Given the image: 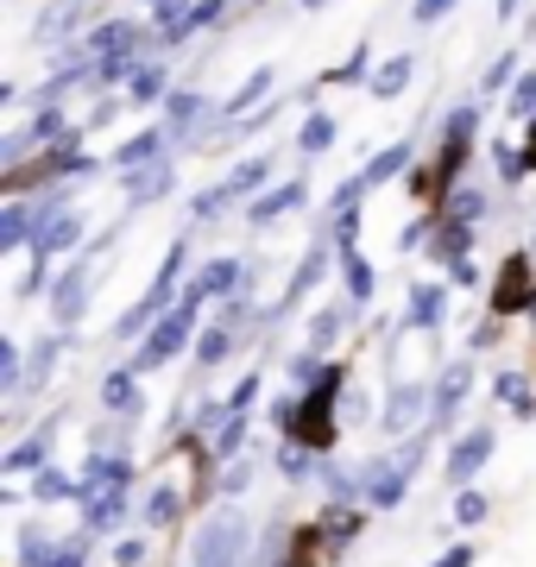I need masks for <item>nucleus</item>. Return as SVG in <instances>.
Wrapping results in <instances>:
<instances>
[{
  "instance_id": "obj_1",
  "label": "nucleus",
  "mask_w": 536,
  "mask_h": 567,
  "mask_svg": "<svg viewBox=\"0 0 536 567\" xmlns=\"http://www.w3.org/2000/svg\"><path fill=\"white\" fill-rule=\"evenodd\" d=\"M247 543H252L247 517L227 505V511H215V517H203V529H196V555H189V561L196 567H240Z\"/></svg>"
},
{
  "instance_id": "obj_2",
  "label": "nucleus",
  "mask_w": 536,
  "mask_h": 567,
  "mask_svg": "<svg viewBox=\"0 0 536 567\" xmlns=\"http://www.w3.org/2000/svg\"><path fill=\"white\" fill-rule=\"evenodd\" d=\"M196 303H203V297H189L184 290V303L177 309H165V316H158V328H152V334H145V347H140V372H158V365L165 360H177V353H184L189 347V328H196Z\"/></svg>"
},
{
  "instance_id": "obj_3",
  "label": "nucleus",
  "mask_w": 536,
  "mask_h": 567,
  "mask_svg": "<svg viewBox=\"0 0 536 567\" xmlns=\"http://www.w3.org/2000/svg\"><path fill=\"white\" fill-rule=\"evenodd\" d=\"M423 461V442H411L404 454H392V461H372L360 480H367V505L372 511H392L404 505V492H411V466Z\"/></svg>"
},
{
  "instance_id": "obj_4",
  "label": "nucleus",
  "mask_w": 536,
  "mask_h": 567,
  "mask_svg": "<svg viewBox=\"0 0 536 567\" xmlns=\"http://www.w3.org/2000/svg\"><path fill=\"white\" fill-rule=\"evenodd\" d=\"M486 461H493V429H467V435H461V442H449V486H474L480 473H486Z\"/></svg>"
},
{
  "instance_id": "obj_5",
  "label": "nucleus",
  "mask_w": 536,
  "mask_h": 567,
  "mask_svg": "<svg viewBox=\"0 0 536 567\" xmlns=\"http://www.w3.org/2000/svg\"><path fill=\"white\" fill-rule=\"evenodd\" d=\"M83 309H89V259H76L70 271H58V278H51V322L70 328Z\"/></svg>"
},
{
  "instance_id": "obj_6",
  "label": "nucleus",
  "mask_w": 536,
  "mask_h": 567,
  "mask_svg": "<svg viewBox=\"0 0 536 567\" xmlns=\"http://www.w3.org/2000/svg\"><path fill=\"white\" fill-rule=\"evenodd\" d=\"M423 410H435V404H430V391H423V385H398L392 398H385V410H379V429H385V435L423 429Z\"/></svg>"
},
{
  "instance_id": "obj_7",
  "label": "nucleus",
  "mask_w": 536,
  "mask_h": 567,
  "mask_svg": "<svg viewBox=\"0 0 536 567\" xmlns=\"http://www.w3.org/2000/svg\"><path fill=\"white\" fill-rule=\"evenodd\" d=\"M310 203V183H278V189H266V196H252L247 203V221L252 227H271L278 215H290V208Z\"/></svg>"
},
{
  "instance_id": "obj_8",
  "label": "nucleus",
  "mask_w": 536,
  "mask_h": 567,
  "mask_svg": "<svg viewBox=\"0 0 536 567\" xmlns=\"http://www.w3.org/2000/svg\"><path fill=\"white\" fill-rule=\"evenodd\" d=\"M76 240H83V215L58 208V215H44V221H39V240H32V252H39V259H58V252H70Z\"/></svg>"
},
{
  "instance_id": "obj_9",
  "label": "nucleus",
  "mask_w": 536,
  "mask_h": 567,
  "mask_svg": "<svg viewBox=\"0 0 536 567\" xmlns=\"http://www.w3.org/2000/svg\"><path fill=\"white\" fill-rule=\"evenodd\" d=\"M126 480H133V461H121V454H89V466H83V498L126 492Z\"/></svg>"
},
{
  "instance_id": "obj_10",
  "label": "nucleus",
  "mask_w": 536,
  "mask_h": 567,
  "mask_svg": "<svg viewBox=\"0 0 536 567\" xmlns=\"http://www.w3.org/2000/svg\"><path fill=\"white\" fill-rule=\"evenodd\" d=\"M240 278H247L240 259H208L196 271V284H189V297H227V290H240Z\"/></svg>"
},
{
  "instance_id": "obj_11",
  "label": "nucleus",
  "mask_w": 536,
  "mask_h": 567,
  "mask_svg": "<svg viewBox=\"0 0 536 567\" xmlns=\"http://www.w3.org/2000/svg\"><path fill=\"white\" fill-rule=\"evenodd\" d=\"M32 240H39V215H32V203L13 196V203L0 208V246L13 252V246H32Z\"/></svg>"
},
{
  "instance_id": "obj_12",
  "label": "nucleus",
  "mask_w": 536,
  "mask_h": 567,
  "mask_svg": "<svg viewBox=\"0 0 536 567\" xmlns=\"http://www.w3.org/2000/svg\"><path fill=\"white\" fill-rule=\"evenodd\" d=\"M467 391H474V365L461 360V365H449V372H442V385H435V410H430V416H435V423H442V416H454Z\"/></svg>"
},
{
  "instance_id": "obj_13",
  "label": "nucleus",
  "mask_w": 536,
  "mask_h": 567,
  "mask_svg": "<svg viewBox=\"0 0 536 567\" xmlns=\"http://www.w3.org/2000/svg\"><path fill=\"white\" fill-rule=\"evenodd\" d=\"M165 158V133L152 126V133H133V140L114 152V171H140V164H158Z\"/></svg>"
},
{
  "instance_id": "obj_14",
  "label": "nucleus",
  "mask_w": 536,
  "mask_h": 567,
  "mask_svg": "<svg viewBox=\"0 0 536 567\" xmlns=\"http://www.w3.org/2000/svg\"><path fill=\"white\" fill-rule=\"evenodd\" d=\"M83 524H89V536H107V529H121V517H126V498L121 492H102V498H83Z\"/></svg>"
},
{
  "instance_id": "obj_15",
  "label": "nucleus",
  "mask_w": 536,
  "mask_h": 567,
  "mask_svg": "<svg viewBox=\"0 0 536 567\" xmlns=\"http://www.w3.org/2000/svg\"><path fill=\"white\" fill-rule=\"evenodd\" d=\"M177 511H184V492L177 486H152V498H145L140 517H145V529H171L177 524Z\"/></svg>"
},
{
  "instance_id": "obj_16",
  "label": "nucleus",
  "mask_w": 536,
  "mask_h": 567,
  "mask_svg": "<svg viewBox=\"0 0 536 567\" xmlns=\"http://www.w3.org/2000/svg\"><path fill=\"white\" fill-rule=\"evenodd\" d=\"M341 284L353 303H372V265L360 259V246H341Z\"/></svg>"
},
{
  "instance_id": "obj_17",
  "label": "nucleus",
  "mask_w": 536,
  "mask_h": 567,
  "mask_svg": "<svg viewBox=\"0 0 536 567\" xmlns=\"http://www.w3.org/2000/svg\"><path fill=\"white\" fill-rule=\"evenodd\" d=\"M133 102H171V63H140L133 70Z\"/></svg>"
},
{
  "instance_id": "obj_18",
  "label": "nucleus",
  "mask_w": 536,
  "mask_h": 567,
  "mask_svg": "<svg viewBox=\"0 0 536 567\" xmlns=\"http://www.w3.org/2000/svg\"><path fill=\"white\" fill-rule=\"evenodd\" d=\"M271 82H278L271 70H252V76H247V82H240V89H234V95L221 102V114H227V121H234V114H247L252 102H266V95H271Z\"/></svg>"
},
{
  "instance_id": "obj_19",
  "label": "nucleus",
  "mask_w": 536,
  "mask_h": 567,
  "mask_svg": "<svg viewBox=\"0 0 536 567\" xmlns=\"http://www.w3.org/2000/svg\"><path fill=\"white\" fill-rule=\"evenodd\" d=\"M266 183H271V158L259 152V158L234 164V177H221V189H227V196H247V189H266Z\"/></svg>"
},
{
  "instance_id": "obj_20",
  "label": "nucleus",
  "mask_w": 536,
  "mask_h": 567,
  "mask_svg": "<svg viewBox=\"0 0 536 567\" xmlns=\"http://www.w3.org/2000/svg\"><path fill=\"white\" fill-rule=\"evenodd\" d=\"M32 492H39L44 505H58V498H83V480H70L63 466H39V480H32Z\"/></svg>"
},
{
  "instance_id": "obj_21",
  "label": "nucleus",
  "mask_w": 536,
  "mask_h": 567,
  "mask_svg": "<svg viewBox=\"0 0 536 567\" xmlns=\"http://www.w3.org/2000/svg\"><path fill=\"white\" fill-rule=\"evenodd\" d=\"M411 70H416V58H385V63H379V76H372V95H379V102H392V95H404V82H411Z\"/></svg>"
},
{
  "instance_id": "obj_22",
  "label": "nucleus",
  "mask_w": 536,
  "mask_h": 567,
  "mask_svg": "<svg viewBox=\"0 0 536 567\" xmlns=\"http://www.w3.org/2000/svg\"><path fill=\"white\" fill-rule=\"evenodd\" d=\"M474 121H480L474 107H454V114H449V126H442V140H449V171L461 164V152L474 145Z\"/></svg>"
},
{
  "instance_id": "obj_23",
  "label": "nucleus",
  "mask_w": 536,
  "mask_h": 567,
  "mask_svg": "<svg viewBox=\"0 0 536 567\" xmlns=\"http://www.w3.org/2000/svg\"><path fill=\"white\" fill-rule=\"evenodd\" d=\"M404 164H411V140H404V145H385V152H379V158L360 171V183H367V189H372V183H392Z\"/></svg>"
},
{
  "instance_id": "obj_24",
  "label": "nucleus",
  "mask_w": 536,
  "mask_h": 567,
  "mask_svg": "<svg viewBox=\"0 0 536 567\" xmlns=\"http://www.w3.org/2000/svg\"><path fill=\"white\" fill-rule=\"evenodd\" d=\"M334 133H341V126H334V114H310V121H303V133H297V152H303V158H316V152H329V145H334Z\"/></svg>"
},
{
  "instance_id": "obj_25",
  "label": "nucleus",
  "mask_w": 536,
  "mask_h": 567,
  "mask_svg": "<svg viewBox=\"0 0 536 567\" xmlns=\"http://www.w3.org/2000/svg\"><path fill=\"white\" fill-rule=\"evenodd\" d=\"M493 398H498V404H512L517 416H530V385H524V372H512V365L493 372Z\"/></svg>"
},
{
  "instance_id": "obj_26",
  "label": "nucleus",
  "mask_w": 536,
  "mask_h": 567,
  "mask_svg": "<svg viewBox=\"0 0 536 567\" xmlns=\"http://www.w3.org/2000/svg\"><path fill=\"white\" fill-rule=\"evenodd\" d=\"M411 328H442V290L435 284H416L411 290Z\"/></svg>"
},
{
  "instance_id": "obj_27",
  "label": "nucleus",
  "mask_w": 536,
  "mask_h": 567,
  "mask_svg": "<svg viewBox=\"0 0 536 567\" xmlns=\"http://www.w3.org/2000/svg\"><path fill=\"white\" fill-rule=\"evenodd\" d=\"M76 13H83V7H76V0H58V7H44V25H39V39H70V32H76Z\"/></svg>"
},
{
  "instance_id": "obj_28",
  "label": "nucleus",
  "mask_w": 536,
  "mask_h": 567,
  "mask_svg": "<svg viewBox=\"0 0 536 567\" xmlns=\"http://www.w3.org/2000/svg\"><path fill=\"white\" fill-rule=\"evenodd\" d=\"M44 442H51V435L39 429L32 442H20V447H13V454H7L0 466H7V473H39V466H51V461H44Z\"/></svg>"
},
{
  "instance_id": "obj_29",
  "label": "nucleus",
  "mask_w": 536,
  "mask_h": 567,
  "mask_svg": "<svg viewBox=\"0 0 536 567\" xmlns=\"http://www.w3.org/2000/svg\"><path fill=\"white\" fill-rule=\"evenodd\" d=\"M480 215H486V196H480L474 183H461V189H454V196H449V221H461V227H474Z\"/></svg>"
},
{
  "instance_id": "obj_30",
  "label": "nucleus",
  "mask_w": 536,
  "mask_h": 567,
  "mask_svg": "<svg viewBox=\"0 0 536 567\" xmlns=\"http://www.w3.org/2000/svg\"><path fill=\"white\" fill-rule=\"evenodd\" d=\"M133 372H140V365H121V372L102 379V404L107 410H133Z\"/></svg>"
},
{
  "instance_id": "obj_31",
  "label": "nucleus",
  "mask_w": 536,
  "mask_h": 567,
  "mask_svg": "<svg viewBox=\"0 0 536 567\" xmlns=\"http://www.w3.org/2000/svg\"><path fill=\"white\" fill-rule=\"evenodd\" d=\"M227 347H234V328L215 322L203 341H196V365H203V372H208V365H221V360H227Z\"/></svg>"
},
{
  "instance_id": "obj_32",
  "label": "nucleus",
  "mask_w": 536,
  "mask_h": 567,
  "mask_svg": "<svg viewBox=\"0 0 536 567\" xmlns=\"http://www.w3.org/2000/svg\"><path fill=\"white\" fill-rule=\"evenodd\" d=\"M196 114H208V102H203V95H189V89H177V95L165 102V126H177V133H184Z\"/></svg>"
},
{
  "instance_id": "obj_33",
  "label": "nucleus",
  "mask_w": 536,
  "mask_h": 567,
  "mask_svg": "<svg viewBox=\"0 0 536 567\" xmlns=\"http://www.w3.org/2000/svg\"><path fill=\"white\" fill-rule=\"evenodd\" d=\"M189 7H196V0H152V20L165 25V39H177L189 25Z\"/></svg>"
},
{
  "instance_id": "obj_34",
  "label": "nucleus",
  "mask_w": 536,
  "mask_h": 567,
  "mask_svg": "<svg viewBox=\"0 0 536 567\" xmlns=\"http://www.w3.org/2000/svg\"><path fill=\"white\" fill-rule=\"evenodd\" d=\"M247 442V410H227V423L215 429V454H240Z\"/></svg>"
},
{
  "instance_id": "obj_35",
  "label": "nucleus",
  "mask_w": 536,
  "mask_h": 567,
  "mask_svg": "<svg viewBox=\"0 0 536 567\" xmlns=\"http://www.w3.org/2000/svg\"><path fill=\"white\" fill-rule=\"evenodd\" d=\"M0 391L13 398V391H25V372H20V341H0Z\"/></svg>"
},
{
  "instance_id": "obj_36",
  "label": "nucleus",
  "mask_w": 536,
  "mask_h": 567,
  "mask_svg": "<svg viewBox=\"0 0 536 567\" xmlns=\"http://www.w3.org/2000/svg\"><path fill=\"white\" fill-rule=\"evenodd\" d=\"M322 265H329V246H316L310 259L297 265V278H290V297H303V290H316V284H322Z\"/></svg>"
},
{
  "instance_id": "obj_37",
  "label": "nucleus",
  "mask_w": 536,
  "mask_h": 567,
  "mask_svg": "<svg viewBox=\"0 0 536 567\" xmlns=\"http://www.w3.org/2000/svg\"><path fill=\"white\" fill-rule=\"evenodd\" d=\"M278 466H285V480H310L316 454H310V447H297V442H285V447H278Z\"/></svg>"
},
{
  "instance_id": "obj_38",
  "label": "nucleus",
  "mask_w": 536,
  "mask_h": 567,
  "mask_svg": "<svg viewBox=\"0 0 536 567\" xmlns=\"http://www.w3.org/2000/svg\"><path fill=\"white\" fill-rule=\"evenodd\" d=\"M51 548H58V543H44V529H39V524H25V529H20V561H25V567H44V555H51Z\"/></svg>"
},
{
  "instance_id": "obj_39",
  "label": "nucleus",
  "mask_w": 536,
  "mask_h": 567,
  "mask_svg": "<svg viewBox=\"0 0 536 567\" xmlns=\"http://www.w3.org/2000/svg\"><path fill=\"white\" fill-rule=\"evenodd\" d=\"M334 334H341V309H322L310 322V353H322V347H334Z\"/></svg>"
},
{
  "instance_id": "obj_40",
  "label": "nucleus",
  "mask_w": 536,
  "mask_h": 567,
  "mask_svg": "<svg viewBox=\"0 0 536 567\" xmlns=\"http://www.w3.org/2000/svg\"><path fill=\"white\" fill-rule=\"evenodd\" d=\"M171 183H177V177H171L165 164H158L152 177H133V203H145V196H171Z\"/></svg>"
},
{
  "instance_id": "obj_41",
  "label": "nucleus",
  "mask_w": 536,
  "mask_h": 567,
  "mask_svg": "<svg viewBox=\"0 0 536 567\" xmlns=\"http://www.w3.org/2000/svg\"><path fill=\"white\" fill-rule=\"evenodd\" d=\"M454 7H461V0H416L411 20H416V25H442V20L454 13Z\"/></svg>"
},
{
  "instance_id": "obj_42",
  "label": "nucleus",
  "mask_w": 536,
  "mask_h": 567,
  "mask_svg": "<svg viewBox=\"0 0 536 567\" xmlns=\"http://www.w3.org/2000/svg\"><path fill=\"white\" fill-rule=\"evenodd\" d=\"M44 567H89V543H58L44 555Z\"/></svg>"
},
{
  "instance_id": "obj_43",
  "label": "nucleus",
  "mask_w": 536,
  "mask_h": 567,
  "mask_svg": "<svg viewBox=\"0 0 536 567\" xmlns=\"http://www.w3.org/2000/svg\"><path fill=\"white\" fill-rule=\"evenodd\" d=\"M316 379H322V365H316V353H297V360H290V385H297V391H310Z\"/></svg>"
},
{
  "instance_id": "obj_44",
  "label": "nucleus",
  "mask_w": 536,
  "mask_h": 567,
  "mask_svg": "<svg viewBox=\"0 0 536 567\" xmlns=\"http://www.w3.org/2000/svg\"><path fill=\"white\" fill-rule=\"evenodd\" d=\"M480 517H486V498H480V492L467 486L461 498H454V524H480Z\"/></svg>"
},
{
  "instance_id": "obj_45",
  "label": "nucleus",
  "mask_w": 536,
  "mask_h": 567,
  "mask_svg": "<svg viewBox=\"0 0 536 567\" xmlns=\"http://www.w3.org/2000/svg\"><path fill=\"white\" fill-rule=\"evenodd\" d=\"M367 63H372V51H367V44H353V58L341 63V70H334L329 82H360V76H367Z\"/></svg>"
},
{
  "instance_id": "obj_46",
  "label": "nucleus",
  "mask_w": 536,
  "mask_h": 567,
  "mask_svg": "<svg viewBox=\"0 0 536 567\" xmlns=\"http://www.w3.org/2000/svg\"><path fill=\"white\" fill-rule=\"evenodd\" d=\"M259 404V372H247L240 385H234V398H227V410H252Z\"/></svg>"
},
{
  "instance_id": "obj_47",
  "label": "nucleus",
  "mask_w": 536,
  "mask_h": 567,
  "mask_svg": "<svg viewBox=\"0 0 536 567\" xmlns=\"http://www.w3.org/2000/svg\"><path fill=\"white\" fill-rule=\"evenodd\" d=\"M517 76V58H512V51H505V58H493V63H486V89H505V82H512Z\"/></svg>"
},
{
  "instance_id": "obj_48",
  "label": "nucleus",
  "mask_w": 536,
  "mask_h": 567,
  "mask_svg": "<svg viewBox=\"0 0 536 567\" xmlns=\"http://www.w3.org/2000/svg\"><path fill=\"white\" fill-rule=\"evenodd\" d=\"M221 7H227V0H196V7H189V25H184V32H177V39H189L196 25H208V20H215V13H221Z\"/></svg>"
},
{
  "instance_id": "obj_49",
  "label": "nucleus",
  "mask_w": 536,
  "mask_h": 567,
  "mask_svg": "<svg viewBox=\"0 0 536 567\" xmlns=\"http://www.w3.org/2000/svg\"><path fill=\"white\" fill-rule=\"evenodd\" d=\"M247 480H252V466H247V461H234V466L221 473V492H227V498H240V492H247Z\"/></svg>"
},
{
  "instance_id": "obj_50",
  "label": "nucleus",
  "mask_w": 536,
  "mask_h": 567,
  "mask_svg": "<svg viewBox=\"0 0 536 567\" xmlns=\"http://www.w3.org/2000/svg\"><path fill=\"white\" fill-rule=\"evenodd\" d=\"M25 133H32V140H58V133H63V114H58V107H44V114L25 126Z\"/></svg>"
},
{
  "instance_id": "obj_51",
  "label": "nucleus",
  "mask_w": 536,
  "mask_h": 567,
  "mask_svg": "<svg viewBox=\"0 0 536 567\" xmlns=\"http://www.w3.org/2000/svg\"><path fill=\"white\" fill-rule=\"evenodd\" d=\"M449 278L461 284V290H474V284H480V265H474V259H454V265H449Z\"/></svg>"
},
{
  "instance_id": "obj_52",
  "label": "nucleus",
  "mask_w": 536,
  "mask_h": 567,
  "mask_svg": "<svg viewBox=\"0 0 536 567\" xmlns=\"http://www.w3.org/2000/svg\"><path fill=\"white\" fill-rule=\"evenodd\" d=\"M145 561V543H140V536H133V543H121V548H114V567H140Z\"/></svg>"
},
{
  "instance_id": "obj_53",
  "label": "nucleus",
  "mask_w": 536,
  "mask_h": 567,
  "mask_svg": "<svg viewBox=\"0 0 536 567\" xmlns=\"http://www.w3.org/2000/svg\"><path fill=\"white\" fill-rule=\"evenodd\" d=\"M498 171H505V183H517L524 177V152H505V145H498Z\"/></svg>"
},
{
  "instance_id": "obj_54",
  "label": "nucleus",
  "mask_w": 536,
  "mask_h": 567,
  "mask_svg": "<svg viewBox=\"0 0 536 567\" xmlns=\"http://www.w3.org/2000/svg\"><path fill=\"white\" fill-rule=\"evenodd\" d=\"M467 240H474L467 227H449V234H442V252H449V265H454V252H467Z\"/></svg>"
},
{
  "instance_id": "obj_55",
  "label": "nucleus",
  "mask_w": 536,
  "mask_h": 567,
  "mask_svg": "<svg viewBox=\"0 0 536 567\" xmlns=\"http://www.w3.org/2000/svg\"><path fill=\"white\" fill-rule=\"evenodd\" d=\"M430 567H474V548H449V555H435Z\"/></svg>"
},
{
  "instance_id": "obj_56",
  "label": "nucleus",
  "mask_w": 536,
  "mask_h": 567,
  "mask_svg": "<svg viewBox=\"0 0 536 567\" xmlns=\"http://www.w3.org/2000/svg\"><path fill=\"white\" fill-rule=\"evenodd\" d=\"M423 240H430V227H404V234H398V252H416Z\"/></svg>"
},
{
  "instance_id": "obj_57",
  "label": "nucleus",
  "mask_w": 536,
  "mask_h": 567,
  "mask_svg": "<svg viewBox=\"0 0 536 567\" xmlns=\"http://www.w3.org/2000/svg\"><path fill=\"white\" fill-rule=\"evenodd\" d=\"M517 107H536V76L517 82Z\"/></svg>"
},
{
  "instance_id": "obj_58",
  "label": "nucleus",
  "mask_w": 536,
  "mask_h": 567,
  "mask_svg": "<svg viewBox=\"0 0 536 567\" xmlns=\"http://www.w3.org/2000/svg\"><path fill=\"white\" fill-rule=\"evenodd\" d=\"M512 13H517V0H498V20H512Z\"/></svg>"
},
{
  "instance_id": "obj_59",
  "label": "nucleus",
  "mask_w": 536,
  "mask_h": 567,
  "mask_svg": "<svg viewBox=\"0 0 536 567\" xmlns=\"http://www.w3.org/2000/svg\"><path fill=\"white\" fill-rule=\"evenodd\" d=\"M310 7H329V0H310Z\"/></svg>"
}]
</instances>
